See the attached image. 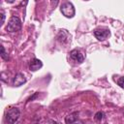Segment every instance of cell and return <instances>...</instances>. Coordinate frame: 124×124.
<instances>
[{
    "mask_svg": "<svg viewBox=\"0 0 124 124\" xmlns=\"http://www.w3.org/2000/svg\"><path fill=\"white\" fill-rule=\"evenodd\" d=\"M25 81H26V78H24L23 74H21V73H17V74L15 76L14 79H13V84H14V86L18 87V86L22 85L23 83H25Z\"/></svg>",
    "mask_w": 124,
    "mask_h": 124,
    "instance_id": "cell-6",
    "label": "cell"
},
{
    "mask_svg": "<svg viewBox=\"0 0 124 124\" xmlns=\"http://www.w3.org/2000/svg\"><path fill=\"white\" fill-rule=\"evenodd\" d=\"M117 84H118L122 89H124V77H121V78H119L117 79Z\"/></svg>",
    "mask_w": 124,
    "mask_h": 124,
    "instance_id": "cell-12",
    "label": "cell"
},
{
    "mask_svg": "<svg viewBox=\"0 0 124 124\" xmlns=\"http://www.w3.org/2000/svg\"><path fill=\"white\" fill-rule=\"evenodd\" d=\"M70 56L73 60H75L78 63H82L84 60V54L78 49H73L70 52Z\"/></svg>",
    "mask_w": 124,
    "mask_h": 124,
    "instance_id": "cell-5",
    "label": "cell"
},
{
    "mask_svg": "<svg viewBox=\"0 0 124 124\" xmlns=\"http://www.w3.org/2000/svg\"><path fill=\"white\" fill-rule=\"evenodd\" d=\"M1 57H2L4 60H6V61L9 60V56H8L7 52L5 51V48H4L3 46H1Z\"/></svg>",
    "mask_w": 124,
    "mask_h": 124,
    "instance_id": "cell-10",
    "label": "cell"
},
{
    "mask_svg": "<svg viewBox=\"0 0 124 124\" xmlns=\"http://www.w3.org/2000/svg\"><path fill=\"white\" fill-rule=\"evenodd\" d=\"M14 1H15V0H7V2H8V3H13Z\"/></svg>",
    "mask_w": 124,
    "mask_h": 124,
    "instance_id": "cell-17",
    "label": "cell"
},
{
    "mask_svg": "<svg viewBox=\"0 0 124 124\" xmlns=\"http://www.w3.org/2000/svg\"><path fill=\"white\" fill-rule=\"evenodd\" d=\"M60 11L62 13V15L66 17H73L76 14V11H75V7L72 3L70 2H66L64 4H62L61 8H60Z\"/></svg>",
    "mask_w": 124,
    "mask_h": 124,
    "instance_id": "cell-2",
    "label": "cell"
},
{
    "mask_svg": "<svg viewBox=\"0 0 124 124\" xmlns=\"http://www.w3.org/2000/svg\"><path fill=\"white\" fill-rule=\"evenodd\" d=\"M21 29V20L19 19L18 16H13L8 24H7V27H6V30L8 32H16L18 30Z\"/></svg>",
    "mask_w": 124,
    "mask_h": 124,
    "instance_id": "cell-1",
    "label": "cell"
},
{
    "mask_svg": "<svg viewBox=\"0 0 124 124\" xmlns=\"http://www.w3.org/2000/svg\"><path fill=\"white\" fill-rule=\"evenodd\" d=\"M0 16H1V25H3L4 24V21H5V15H4L3 12H1Z\"/></svg>",
    "mask_w": 124,
    "mask_h": 124,
    "instance_id": "cell-14",
    "label": "cell"
},
{
    "mask_svg": "<svg viewBox=\"0 0 124 124\" xmlns=\"http://www.w3.org/2000/svg\"><path fill=\"white\" fill-rule=\"evenodd\" d=\"M27 2H28V0H23V1H22V3H21V5H23V6H25V5L27 4Z\"/></svg>",
    "mask_w": 124,
    "mask_h": 124,
    "instance_id": "cell-16",
    "label": "cell"
},
{
    "mask_svg": "<svg viewBox=\"0 0 124 124\" xmlns=\"http://www.w3.org/2000/svg\"><path fill=\"white\" fill-rule=\"evenodd\" d=\"M109 35H110L109 30H108V29H106V28L96 29V30L94 31V36H95L99 41H104V40H106Z\"/></svg>",
    "mask_w": 124,
    "mask_h": 124,
    "instance_id": "cell-4",
    "label": "cell"
},
{
    "mask_svg": "<svg viewBox=\"0 0 124 124\" xmlns=\"http://www.w3.org/2000/svg\"><path fill=\"white\" fill-rule=\"evenodd\" d=\"M58 2H59V0H50V4H51V8H52V9H54V8H56V6L58 5Z\"/></svg>",
    "mask_w": 124,
    "mask_h": 124,
    "instance_id": "cell-13",
    "label": "cell"
},
{
    "mask_svg": "<svg viewBox=\"0 0 124 124\" xmlns=\"http://www.w3.org/2000/svg\"><path fill=\"white\" fill-rule=\"evenodd\" d=\"M104 116H105V114H104L103 111H98V112H96V114H95V120H96V121H101V120L104 118Z\"/></svg>",
    "mask_w": 124,
    "mask_h": 124,
    "instance_id": "cell-11",
    "label": "cell"
},
{
    "mask_svg": "<svg viewBox=\"0 0 124 124\" xmlns=\"http://www.w3.org/2000/svg\"><path fill=\"white\" fill-rule=\"evenodd\" d=\"M42 66H43L42 61L39 60V59H37V58L32 59V60L30 61V63H29V69H30V71H32V72H35V71L39 70L40 68H42Z\"/></svg>",
    "mask_w": 124,
    "mask_h": 124,
    "instance_id": "cell-8",
    "label": "cell"
},
{
    "mask_svg": "<svg viewBox=\"0 0 124 124\" xmlns=\"http://www.w3.org/2000/svg\"><path fill=\"white\" fill-rule=\"evenodd\" d=\"M78 111H75V112L70 113L68 116H66L65 122H66L67 124H71V123L76 122V121L78 120Z\"/></svg>",
    "mask_w": 124,
    "mask_h": 124,
    "instance_id": "cell-9",
    "label": "cell"
},
{
    "mask_svg": "<svg viewBox=\"0 0 124 124\" xmlns=\"http://www.w3.org/2000/svg\"><path fill=\"white\" fill-rule=\"evenodd\" d=\"M19 115H20V111L18 108H11L6 112V121L9 123H16L19 118Z\"/></svg>",
    "mask_w": 124,
    "mask_h": 124,
    "instance_id": "cell-3",
    "label": "cell"
},
{
    "mask_svg": "<svg viewBox=\"0 0 124 124\" xmlns=\"http://www.w3.org/2000/svg\"><path fill=\"white\" fill-rule=\"evenodd\" d=\"M57 39L60 43L62 44H68L71 40H70V35L66 30H60V32L58 33Z\"/></svg>",
    "mask_w": 124,
    "mask_h": 124,
    "instance_id": "cell-7",
    "label": "cell"
},
{
    "mask_svg": "<svg viewBox=\"0 0 124 124\" xmlns=\"http://www.w3.org/2000/svg\"><path fill=\"white\" fill-rule=\"evenodd\" d=\"M37 96H38V92H36V93H35V94H34L32 97H30V98L28 99V101H32V100H33V99H35Z\"/></svg>",
    "mask_w": 124,
    "mask_h": 124,
    "instance_id": "cell-15",
    "label": "cell"
}]
</instances>
